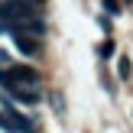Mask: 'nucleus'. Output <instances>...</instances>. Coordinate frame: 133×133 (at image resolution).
Listing matches in <instances>:
<instances>
[{"label": "nucleus", "instance_id": "obj_1", "mask_svg": "<svg viewBox=\"0 0 133 133\" xmlns=\"http://www.w3.org/2000/svg\"><path fill=\"white\" fill-rule=\"evenodd\" d=\"M0 127H3L6 133H36V127H32L26 117L10 114V110H3V114H0Z\"/></svg>", "mask_w": 133, "mask_h": 133}, {"label": "nucleus", "instance_id": "obj_2", "mask_svg": "<svg viewBox=\"0 0 133 133\" xmlns=\"http://www.w3.org/2000/svg\"><path fill=\"white\" fill-rule=\"evenodd\" d=\"M39 81V75L32 68H26V65H16V68H10L6 71V84H10V88H23V84H36Z\"/></svg>", "mask_w": 133, "mask_h": 133}, {"label": "nucleus", "instance_id": "obj_3", "mask_svg": "<svg viewBox=\"0 0 133 133\" xmlns=\"http://www.w3.org/2000/svg\"><path fill=\"white\" fill-rule=\"evenodd\" d=\"M13 42H16V49L26 52V55H36L39 52V39H26L23 32H13Z\"/></svg>", "mask_w": 133, "mask_h": 133}, {"label": "nucleus", "instance_id": "obj_4", "mask_svg": "<svg viewBox=\"0 0 133 133\" xmlns=\"http://www.w3.org/2000/svg\"><path fill=\"white\" fill-rule=\"evenodd\" d=\"M104 3H107V10H110V13H117V10H120V3H117V0H104Z\"/></svg>", "mask_w": 133, "mask_h": 133}]
</instances>
